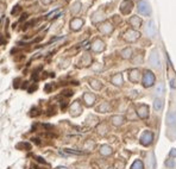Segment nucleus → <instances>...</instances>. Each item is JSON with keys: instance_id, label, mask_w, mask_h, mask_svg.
Returning <instances> with one entry per match:
<instances>
[{"instance_id": "nucleus-25", "label": "nucleus", "mask_w": 176, "mask_h": 169, "mask_svg": "<svg viewBox=\"0 0 176 169\" xmlns=\"http://www.w3.org/2000/svg\"><path fill=\"white\" fill-rule=\"evenodd\" d=\"M121 56H123L124 59H130V57L132 56V49H131V48L124 49V50L121 51Z\"/></svg>"}, {"instance_id": "nucleus-28", "label": "nucleus", "mask_w": 176, "mask_h": 169, "mask_svg": "<svg viewBox=\"0 0 176 169\" xmlns=\"http://www.w3.org/2000/svg\"><path fill=\"white\" fill-rule=\"evenodd\" d=\"M66 153L73 154V155H84V154H85V153H82V151H76V150H72V149H66Z\"/></svg>"}, {"instance_id": "nucleus-31", "label": "nucleus", "mask_w": 176, "mask_h": 169, "mask_svg": "<svg viewBox=\"0 0 176 169\" xmlns=\"http://www.w3.org/2000/svg\"><path fill=\"white\" fill-rule=\"evenodd\" d=\"M115 167L118 169H123L124 168V162H117L115 163Z\"/></svg>"}, {"instance_id": "nucleus-1", "label": "nucleus", "mask_w": 176, "mask_h": 169, "mask_svg": "<svg viewBox=\"0 0 176 169\" xmlns=\"http://www.w3.org/2000/svg\"><path fill=\"white\" fill-rule=\"evenodd\" d=\"M155 84V76L150 70H145L143 75V86L144 87H151Z\"/></svg>"}, {"instance_id": "nucleus-9", "label": "nucleus", "mask_w": 176, "mask_h": 169, "mask_svg": "<svg viewBox=\"0 0 176 169\" xmlns=\"http://www.w3.org/2000/svg\"><path fill=\"white\" fill-rule=\"evenodd\" d=\"M81 112H82V107H81L80 102H79V101H75V102L72 105V107H70V114H72L73 117H76V116H79Z\"/></svg>"}, {"instance_id": "nucleus-13", "label": "nucleus", "mask_w": 176, "mask_h": 169, "mask_svg": "<svg viewBox=\"0 0 176 169\" xmlns=\"http://www.w3.org/2000/svg\"><path fill=\"white\" fill-rule=\"evenodd\" d=\"M84 101L87 106H92L95 102V95L92 93H85L84 94Z\"/></svg>"}, {"instance_id": "nucleus-17", "label": "nucleus", "mask_w": 176, "mask_h": 169, "mask_svg": "<svg viewBox=\"0 0 176 169\" xmlns=\"http://www.w3.org/2000/svg\"><path fill=\"white\" fill-rule=\"evenodd\" d=\"M104 19H105V16H104V13L100 12V11H96V12L93 14V17H92V21H93V23H99V21H101V20H104Z\"/></svg>"}, {"instance_id": "nucleus-19", "label": "nucleus", "mask_w": 176, "mask_h": 169, "mask_svg": "<svg viewBox=\"0 0 176 169\" xmlns=\"http://www.w3.org/2000/svg\"><path fill=\"white\" fill-rule=\"evenodd\" d=\"M167 124L170 126L176 124V112H169L167 114Z\"/></svg>"}, {"instance_id": "nucleus-5", "label": "nucleus", "mask_w": 176, "mask_h": 169, "mask_svg": "<svg viewBox=\"0 0 176 169\" xmlns=\"http://www.w3.org/2000/svg\"><path fill=\"white\" fill-rule=\"evenodd\" d=\"M149 61H150V64H151V66H152L154 68H157V69H160V68H161V61H160L158 54H157L156 51L151 53V55H150V59H149Z\"/></svg>"}, {"instance_id": "nucleus-2", "label": "nucleus", "mask_w": 176, "mask_h": 169, "mask_svg": "<svg viewBox=\"0 0 176 169\" xmlns=\"http://www.w3.org/2000/svg\"><path fill=\"white\" fill-rule=\"evenodd\" d=\"M141 144L142 145H144V147H149L151 143H152V141H154V135H152V132H150V131H145L142 136H141Z\"/></svg>"}, {"instance_id": "nucleus-35", "label": "nucleus", "mask_w": 176, "mask_h": 169, "mask_svg": "<svg viewBox=\"0 0 176 169\" xmlns=\"http://www.w3.org/2000/svg\"><path fill=\"white\" fill-rule=\"evenodd\" d=\"M67 1H69V0H67Z\"/></svg>"}, {"instance_id": "nucleus-16", "label": "nucleus", "mask_w": 176, "mask_h": 169, "mask_svg": "<svg viewBox=\"0 0 176 169\" xmlns=\"http://www.w3.org/2000/svg\"><path fill=\"white\" fill-rule=\"evenodd\" d=\"M111 122H112L113 125L120 126V125L124 124V117H123V116H113V117L111 118Z\"/></svg>"}, {"instance_id": "nucleus-20", "label": "nucleus", "mask_w": 176, "mask_h": 169, "mask_svg": "<svg viewBox=\"0 0 176 169\" xmlns=\"http://www.w3.org/2000/svg\"><path fill=\"white\" fill-rule=\"evenodd\" d=\"M111 81H112V84H115V86H121L123 84V76H121V74H115L111 79Z\"/></svg>"}, {"instance_id": "nucleus-26", "label": "nucleus", "mask_w": 176, "mask_h": 169, "mask_svg": "<svg viewBox=\"0 0 176 169\" xmlns=\"http://www.w3.org/2000/svg\"><path fill=\"white\" fill-rule=\"evenodd\" d=\"M131 169H144L142 161H139V160H138V161H135L133 165L131 166Z\"/></svg>"}, {"instance_id": "nucleus-22", "label": "nucleus", "mask_w": 176, "mask_h": 169, "mask_svg": "<svg viewBox=\"0 0 176 169\" xmlns=\"http://www.w3.org/2000/svg\"><path fill=\"white\" fill-rule=\"evenodd\" d=\"M89 84H90V87H92V88H94V89H96V90L101 89V87H102L101 82H100L99 80H95V79L89 80Z\"/></svg>"}, {"instance_id": "nucleus-15", "label": "nucleus", "mask_w": 176, "mask_h": 169, "mask_svg": "<svg viewBox=\"0 0 176 169\" xmlns=\"http://www.w3.org/2000/svg\"><path fill=\"white\" fill-rule=\"evenodd\" d=\"M129 21H130L131 26H133L135 29H137V27H141V25H142V19H141V18H138L137 16H133V17H131Z\"/></svg>"}, {"instance_id": "nucleus-32", "label": "nucleus", "mask_w": 176, "mask_h": 169, "mask_svg": "<svg viewBox=\"0 0 176 169\" xmlns=\"http://www.w3.org/2000/svg\"><path fill=\"white\" fill-rule=\"evenodd\" d=\"M53 1H54V0H42V4H43V5H50Z\"/></svg>"}, {"instance_id": "nucleus-21", "label": "nucleus", "mask_w": 176, "mask_h": 169, "mask_svg": "<svg viewBox=\"0 0 176 169\" xmlns=\"http://www.w3.org/2000/svg\"><path fill=\"white\" fill-rule=\"evenodd\" d=\"M109 104L108 102H102L96 110H98V112H101V113H106V112H108L109 111Z\"/></svg>"}, {"instance_id": "nucleus-8", "label": "nucleus", "mask_w": 176, "mask_h": 169, "mask_svg": "<svg viewBox=\"0 0 176 169\" xmlns=\"http://www.w3.org/2000/svg\"><path fill=\"white\" fill-rule=\"evenodd\" d=\"M150 6H149V4H146L145 1H143V0H141L139 2H138V12L139 13H142V14H149L150 13Z\"/></svg>"}, {"instance_id": "nucleus-3", "label": "nucleus", "mask_w": 176, "mask_h": 169, "mask_svg": "<svg viewBox=\"0 0 176 169\" xmlns=\"http://www.w3.org/2000/svg\"><path fill=\"white\" fill-rule=\"evenodd\" d=\"M139 37H141V33L136 30H127L124 33V39L127 42H136Z\"/></svg>"}, {"instance_id": "nucleus-11", "label": "nucleus", "mask_w": 176, "mask_h": 169, "mask_svg": "<svg viewBox=\"0 0 176 169\" xmlns=\"http://www.w3.org/2000/svg\"><path fill=\"white\" fill-rule=\"evenodd\" d=\"M120 10H121V12H123L124 14H129V13L131 12V10H132V2L129 1V0H125V1L121 4Z\"/></svg>"}, {"instance_id": "nucleus-27", "label": "nucleus", "mask_w": 176, "mask_h": 169, "mask_svg": "<svg viewBox=\"0 0 176 169\" xmlns=\"http://www.w3.org/2000/svg\"><path fill=\"white\" fill-rule=\"evenodd\" d=\"M81 63H85V66H88V64L90 63V56H89L88 54H86V55L84 56V59H82Z\"/></svg>"}, {"instance_id": "nucleus-23", "label": "nucleus", "mask_w": 176, "mask_h": 169, "mask_svg": "<svg viewBox=\"0 0 176 169\" xmlns=\"http://www.w3.org/2000/svg\"><path fill=\"white\" fill-rule=\"evenodd\" d=\"M81 2L80 1H76L74 5H73V7H72V10H70V12L73 13V14H78L80 11H81Z\"/></svg>"}, {"instance_id": "nucleus-7", "label": "nucleus", "mask_w": 176, "mask_h": 169, "mask_svg": "<svg viewBox=\"0 0 176 169\" xmlns=\"http://www.w3.org/2000/svg\"><path fill=\"white\" fill-rule=\"evenodd\" d=\"M104 49H105V43H104L101 39H95V41L93 42V44H92V50H93L94 53H101V51H104Z\"/></svg>"}, {"instance_id": "nucleus-4", "label": "nucleus", "mask_w": 176, "mask_h": 169, "mask_svg": "<svg viewBox=\"0 0 176 169\" xmlns=\"http://www.w3.org/2000/svg\"><path fill=\"white\" fill-rule=\"evenodd\" d=\"M84 26V19L82 18H74L70 20V29L73 31H79Z\"/></svg>"}, {"instance_id": "nucleus-24", "label": "nucleus", "mask_w": 176, "mask_h": 169, "mask_svg": "<svg viewBox=\"0 0 176 169\" xmlns=\"http://www.w3.org/2000/svg\"><path fill=\"white\" fill-rule=\"evenodd\" d=\"M162 106H163V101H162V99H155V101H154V108L156 110V111H161L162 110Z\"/></svg>"}, {"instance_id": "nucleus-6", "label": "nucleus", "mask_w": 176, "mask_h": 169, "mask_svg": "<svg viewBox=\"0 0 176 169\" xmlns=\"http://www.w3.org/2000/svg\"><path fill=\"white\" fill-rule=\"evenodd\" d=\"M137 116L142 119H145L149 117V107L146 105H139L137 107Z\"/></svg>"}, {"instance_id": "nucleus-34", "label": "nucleus", "mask_w": 176, "mask_h": 169, "mask_svg": "<svg viewBox=\"0 0 176 169\" xmlns=\"http://www.w3.org/2000/svg\"><path fill=\"white\" fill-rule=\"evenodd\" d=\"M170 86H172V88H175L176 87V84H175V80H172V82H170Z\"/></svg>"}, {"instance_id": "nucleus-29", "label": "nucleus", "mask_w": 176, "mask_h": 169, "mask_svg": "<svg viewBox=\"0 0 176 169\" xmlns=\"http://www.w3.org/2000/svg\"><path fill=\"white\" fill-rule=\"evenodd\" d=\"M163 89H164L163 84H158L157 87H156V93H157V94H163Z\"/></svg>"}, {"instance_id": "nucleus-10", "label": "nucleus", "mask_w": 176, "mask_h": 169, "mask_svg": "<svg viewBox=\"0 0 176 169\" xmlns=\"http://www.w3.org/2000/svg\"><path fill=\"white\" fill-rule=\"evenodd\" d=\"M99 30H100V32L104 33V35H109V33H112V31H113V26H112V24H109V23H104V24H101V25L99 26Z\"/></svg>"}, {"instance_id": "nucleus-33", "label": "nucleus", "mask_w": 176, "mask_h": 169, "mask_svg": "<svg viewBox=\"0 0 176 169\" xmlns=\"http://www.w3.org/2000/svg\"><path fill=\"white\" fill-rule=\"evenodd\" d=\"M170 156H172V157H176V149H172V151H170Z\"/></svg>"}, {"instance_id": "nucleus-12", "label": "nucleus", "mask_w": 176, "mask_h": 169, "mask_svg": "<svg viewBox=\"0 0 176 169\" xmlns=\"http://www.w3.org/2000/svg\"><path fill=\"white\" fill-rule=\"evenodd\" d=\"M145 31H146V35H148L149 37H154V36H155L156 29H155V23H154L152 20H150V21L146 24V29H145Z\"/></svg>"}, {"instance_id": "nucleus-30", "label": "nucleus", "mask_w": 176, "mask_h": 169, "mask_svg": "<svg viewBox=\"0 0 176 169\" xmlns=\"http://www.w3.org/2000/svg\"><path fill=\"white\" fill-rule=\"evenodd\" d=\"M166 166H167L168 168H174V166H175V162H174L173 160H168V161L166 162Z\"/></svg>"}, {"instance_id": "nucleus-18", "label": "nucleus", "mask_w": 176, "mask_h": 169, "mask_svg": "<svg viewBox=\"0 0 176 169\" xmlns=\"http://www.w3.org/2000/svg\"><path fill=\"white\" fill-rule=\"evenodd\" d=\"M112 153H113V150H112L111 147H108V145L100 147V154L102 156H109V155H112Z\"/></svg>"}, {"instance_id": "nucleus-14", "label": "nucleus", "mask_w": 176, "mask_h": 169, "mask_svg": "<svg viewBox=\"0 0 176 169\" xmlns=\"http://www.w3.org/2000/svg\"><path fill=\"white\" fill-rule=\"evenodd\" d=\"M129 80L131 82H138L139 80V70L138 69H132L129 74Z\"/></svg>"}]
</instances>
